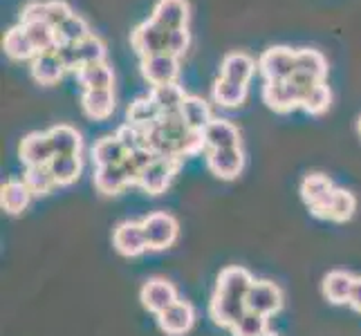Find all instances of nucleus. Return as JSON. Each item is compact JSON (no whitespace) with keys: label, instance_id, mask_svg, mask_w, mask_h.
I'll list each match as a JSON object with an SVG mask.
<instances>
[{"label":"nucleus","instance_id":"obj_22","mask_svg":"<svg viewBox=\"0 0 361 336\" xmlns=\"http://www.w3.org/2000/svg\"><path fill=\"white\" fill-rule=\"evenodd\" d=\"M77 81L83 85V90H113L115 74L113 68L104 61V63L81 66L77 70Z\"/></svg>","mask_w":361,"mask_h":336},{"label":"nucleus","instance_id":"obj_33","mask_svg":"<svg viewBox=\"0 0 361 336\" xmlns=\"http://www.w3.org/2000/svg\"><path fill=\"white\" fill-rule=\"evenodd\" d=\"M25 32H27L30 41L36 49V54L43 52H54L59 45V34L54 27H49L47 23H20Z\"/></svg>","mask_w":361,"mask_h":336},{"label":"nucleus","instance_id":"obj_36","mask_svg":"<svg viewBox=\"0 0 361 336\" xmlns=\"http://www.w3.org/2000/svg\"><path fill=\"white\" fill-rule=\"evenodd\" d=\"M332 104V92L326 83H317L312 90H310L305 97H303V104L301 108L310 115H323Z\"/></svg>","mask_w":361,"mask_h":336},{"label":"nucleus","instance_id":"obj_38","mask_svg":"<svg viewBox=\"0 0 361 336\" xmlns=\"http://www.w3.org/2000/svg\"><path fill=\"white\" fill-rule=\"evenodd\" d=\"M265 332H269L267 330V316L249 312V309L240 316V321L231 328L233 336H260V334H265Z\"/></svg>","mask_w":361,"mask_h":336},{"label":"nucleus","instance_id":"obj_6","mask_svg":"<svg viewBox=\"0 0 361 336\" xmlns=\"http://www.w3.org/2000/svg\"><path fill=\"white\" fill-rule=\"evenodd\" d=\"M332 193H334V186H332L330 178L323 175V173H310V175H305L301 182L303 202L310 206L312 216H317V218L326 216L328 204L332 200Z\"/></svg>","mask_w":361,"mask_h":336},{"label":"nucleus","instance_id":"obj_44","mask_svg":"<svg viewBox=\"0 0 361 336\" xmlns=\"http://www.w3.org/2000/svg\"><path fill=\"white\" fill-rule=\"evenodd\" d=\"M47 16V3H41V0H32L23 7L20 11V23H45Z\"/></svg>","mask_w":361,"mask_h":336},{"label":"nucleus","instance_id":"obj_35","mask_svg":"<svg viewBox=\"0 0 361 336\" xmlns=\"http://www.w3.org/2000/svg\"><path fill=\"white\" fill-rule=\"evenodd\" d=\"M357 211V200L350 191L345 189H334L332 200L328 204V211L323 220H334V222H348Z\"/></svg>","mask_w":361,"mask_h":336},{"label":"nucleus","instance_id":"obj_37","mask_svg":"<svg viewBox=\"0 0 361 336\" xmlns=\"http://www.w3.org/2000/svg\"><path fill=\"white\" fill-rule=\"evenodd\" d=\"M56 34H59V43H81L83 39H88V36H90L92 32H90V27H88V23H85L81 16L72 14V16L56 30Z\"/></svg>","mask_w":361,"mask_h":336},{"label":"nucleus","instance_id":"obj_26","mask_svg":"<svg viewBox=\"0 0 361 336\" xmlns=\"http://www.w3.org/2000/svg\"><path fill=\"white\" fill-rule=\"evenodd\" d=\"M3 49H5V54L9 58H14V61H34L36 56V49L30 41V36L27 32H25L23 25H16V27H11L7 34H5V39H3Z\"/></svg>","mask_w":361,"mask_h":336},{"label":"nucleus","instance_id":"obj_41","mask_svg":"<svg viewBox=\"0 0 361 336\" xmlns=\"http://www.w3.org/2000/svg\"><path fill=\"white\" fill-rule=\"evenodd\" d=\"M54 54L59 56L61 66H63L66 72H74L77 74V70L83 66L81 63V56H79V45L77 43H59Z\"/></svg>","mask_w":361,"mask_h":336},{"label":"nucleus","instance_id":"obj_47","mask_svg":"<svg viewBox=\"0 0 361 336\" xmlns=\"http://www.w3.org/2000/svg\"><path fill=\"white\" fill-rule=\"evenodd\" d=\"M357 128H359V135H361V117H359V123H357Z\"/></svg>","mask_w":361,"mask_h":336},{"label":"nucleus","instance_id":"obj_4","mask_svg":"<svg viewBox=\"0 0 361 336\" xmlns=\"http://www.w3.org/2000/svg\"><path fill=\"white\" fill-rule=\"evenodd\" d=\"M166 34L169 30L159 27L155 20H144L130 32V45L135 49V54L144 58H151L157 54H166Z\"/></svg>","mask_w":361,"mask_h":336},{"label":"nucleus","instance_id":"obj_17","mask_svg":"<svg viewBox=\"0 0 361 336\" xmlns=\"http://www.w3.org/2000/svg\"><path fill=\"white\" fill-rule=\"evenodd\" d=\"M207 151L214 148H240V130L227 119H216L202 130Z\"/></svg>","mask_w":361,"mask_h":336},{"label":"nucleus","instance_id":"obj_15","mask_svg":"<svg viewBox=\"0 0 361 336\" xmlns=\"http://www.w3.org/2000/svg\"><path fill=\"white\" fill-rule=\"evenodd\" d=\"M18 155L25 166H47L54 157L47 132H30L18 146Z\"/></svg>","mask_w":361,"mask_h":336},{"label":"nucleus","instance_id":"obj_40","mask_svg":"<svg viewBox=\"0 0 361 336\" xmlns=\"http://www.w3.org/2000/svg\"><path fill=\"white\" fill-rule=\"evenodd\" d=\"M79 45V56H81V63L83 66H90V63H104L106 61V45L99 36L90 34L88 39H83Z\"/></svg>","mask_w":361,"mask_h":336},{"label":"nucleus","instance_id":"obj_12","mask_svg":"<svg viewBox=\"0 0 361 336\" xmlns=\"http://www.w3.org/2000/svg\"><path fill=\"white\" fill-rule=\"evenodd\" d=\"M142 77L153 85H166V83H178L180 74V58L173 54H157L151 58H144L142 63Z\"/></svg>","mask_w":361,"mask_h":336},{"label":"nucleus","instance_id":"obj_8","mask_svg":"<svg viewBox=\"0 0 361 336\" xmlns=\"http://www.w3.org/2000/svg\"><path fill=\"white\" fill-rule=\"evenodd\" d=\"M140 301L151 314L159 316L164 309H169L173 303H178V290L176 285L169 282L166 278H151L142 285Z\"/></svg>","mask_w":361,"mask_h":336},{"label":"nucleus","instance_id":"obj_5","mask_svg":"<svg viewBox=\"0 0 361 336\" xmlns=\"http://www.w3.org/2000/svg\"><path fill=\"white\" fill-rule=\"evenodd\" d=\"M180 164L182 159L178 157H155L153 164L140 175L137 186L144 189L148 195H161L171 186L176 173L180 170Z\"/></svg>","mask_w":361,"mask_h":336},{"label":"nucleus","instance_id":"obj_46","mask_svg":"<svg viewBox=\"0 0 361 336\" xmlns=\"http://www.w3.org/2000/svg\"><path fill=\"white\" fill-rule=\"evenodd\" d=\"M260 336H279V334H274V332H265V334H260Z\"/></svg>","mask_w":361,"mask_h":336},{"label":"nucleus","instance_id":"obj_13","mask_svg":"<svg viewBox=\"0 0 361 336\" xmlns=\"http://www.w3.org/2000/svg\"><path fill=\"white\" fill-rule=\"evenodd\" d=\"M157 323H159V330L166 336H182L193 328L195 309L191 303L178 301L157 316Z\"/></svg>","mask_w":361,"mask_h":336},{"label":"nucleus","instance_id":"obj_11","mask_svg":"<svg viewBox=\"0 0 361 336\" xmlns=\"http://www.w3.org/2000/svg\"><path fill=\"white\" fill-rule=\"evenodd\" d=\"M113 244L117 249V254L126 256V258L142 256L148 249L144 224L135 222V220H126V222L117 224V229L113 231Z\"/></svg>","mask_w":361,"mask_h":336},{"label":"nucleus","instance_id":"obj_19","mask_svg":"<svg viewBox=\"0 0 361 336\" xmlns=\"http://www.w3.org/2000/svg\"><path fill=\"white\" fill-rule=\"evenodd\" d=\"M34 193L23 180H7L0 186V206L7 211L9 216H18L30 206Z\"/></svg>","mask_w":361,"mask_h":336},{"label":"nucleus","instance_id":"obj_28","mask_svg":"<svg viewBox=\"0 0 361 336\" xmlns=\"http://www.w3.org/2000/svg\"><path fill=\"white\" fill-rule=\"evenodd\" d=\"M49 170H52V175L56 180L59 186H70L79 180L81 175V155H54L49 159Z\"/></svg>","mask_w":361,"mask_h":336},{"label":"nucleus","instance_id":"obj_34","mask_svg":"<svg viewBox=\"0 0 361 336\" xmlns=\"http://www.w3.org/2000/svg\"><path fill=\"white\" fill-rule=\"evenodd\" d=\"M23 182L30 186L34 197L49 195L59 186L54 175H52V170H49V166H25Z\"/></svg>","mask_w":361,"mask_h":336},{"label":"nucleus","instance_id":"obj_2","mask_svg":"<svg viewBox=\"0 0 361 336\" xmlns=\"http://www.w3.org/2000/svg\"><path fill=\"white\" fill-rule=\"evenodd\" d=\"M142 224H144V233H146V244L151 251H164V249L176 244L180 227L171 213L155 211V213L146 216L142 220Z\"/></svg>","mask_w":361,"mask_h":336},{"label":"nucleus","instance_id":"obj_27","mask_svg":"<svg viewBox=\"0 0 361 336\" xmlns=\"http://www.w3.org/2000/svg\"><path fill=\"white\" fill-rule=\"evenodd\" d=\"M66 74L63 66L54 52H43L32 61V77L41 85H54Z\"/></svg>","mask_w":361,"mask_h":336},{"label":"nucleus","instance_id":"obj_18","mask_svg":"<svg viewBox=\"0 0 361 336\" xmlns=\"http://www.w3.org/2000/svg\"><path fill=\"white\" fill-rule=\"evenodd\" d=\"M94 189L102 195H119L123 189L133 186L128 173L123 170L121 164H113V166H97L94 168Z\"/></svg>","mask_w":361,"mask_h":336},{"label":"nucleus","instance_id":"obj_20","mask_svg":"<svg viewBox=\"0 0 361 336\" xmlns=\"http://www.w3.org/2000/svg\"><path fill=\"white\" fill-rule=\"evenodd\" d=\"M83 112L94 121H106L115 112V92L113 90H83L81 94Z\"/></svg>","mask_w":361,"mask_h":336},{"label":"nucleus","instance_id":"obj_31","mask_svg":"<svg viewBox=\"0 0 361 336\" xmlns=\"http://www.w3.org/2000/svg\"><path fill=\"white\" fill-rule=\"evenodd\" d=\"M148 94L153 97V101L161 110V115H169V112H180L184 99H186L184 88L178 83L155 85V88H151V92H148Z\"/></svg>","mask_w":361,"mask_h":336},{"label":"nucleus","instance_id":"obj_16","mask_svg":"<svg viewBox=\"0 0 361 336\" xmlns=\"http://www.w3.org/2000/svg\"><path fill=\"white\" fill-rule=\"evenodd\" d=\"M256 68H258V63L249 54H245V52H229L225 58H222L220 77L227 79V81H233V83H240V85H249Z\"/></svg>","mask_w":361,"mask_h":336},{"label":"nucleus","instance_id":"obj_9","mask_svg":"<svg viewBox=\"0 0 361 336\" xmlns=\"http://www.w3.org/2000/svg\"><path fill=\"white\" fill-rule=\"evenodd\" d=\"M204 153H207V166L218 180L231 182L245 168L243 148H214V151H204Z\"/></svg>","mask_w":361,"mask_h":336},{"label":"nucleus","instance_id":"obj_24","mask_svg":"<svg viewBox=\"0 0 361 336\" xmlns=\"http://www.w3.org/2000/svg\"><path fill=\"white\" fill-rule=\"evenodd\" d=\"M182 112V119L186 123V128L202 132L211 121H214V115H211V108L204 101L202 97H195V94H186L184 104L180 108Z\"/></svg>","mask_w":361,"mask_h":336},{"label":"nucleus","instance_id":"obj_1","mask_svg":"<svg viewBox=\"0 0 361 336\" xmlns=\"http://www.w3.org/2000/svg\"><path fill=\"white\" fill-rule=\"evenodd\" d=\"M254 278L243 267H227L220 271L216 290L209 301V316L220 328L231 330L240 316L247 312V294L252 290Z\"/></svg>","mask_w":361,"mask_h":336},{"label":"nucleus","instance_id":"obj_42","mask_svg":"<svg viewBox=\"0 0 361 336\" xmlns=\"http://www.w3.org/2000/svg\"><path fill=\"white\" fill-rule=\"evenodd\" d=\"M70 16H72V9H70L68 3H63V0H49V3H47L45 23L49 25V27L59 30L61 25H63Z\"/></svg>","mask_w":361,"mask_h":336},{"label":"nucleus","instance_id":"obj_39","mask_svg":"<svg viewBox=\"0 0 361 336\" xmlns=\"http://www.w3.org/2000/svg\"><path fill=\"white\" fill-rule=\"evenodd\" d=\"M115 135L119 137L121 146L126 148V153L140 151V148H148V130H146V128L133 126V123L126 121Z\"/></svg>","mask_w":361,"mask_h":336},{"label":"nucleus","instance_id":"obj_14","mask_svg":"<svg viewBox=\"0 0 361 336\" xmlns=\"http://www.w3.org/2000/svg\"><path fill=\"white\" fill-rule=\"evenodd\" d=\"M151 20L164 30H186L189 25V3L186 0H157Z\"/></svg>","mask_w":361,"mask_h":336},{"label":"nucleus","instance_id":"obj_45","mask_svg":"<svg viewBox=\"0 0 361 336\" xmlns=\"http://www.w3.org/2000/svg\"><path fill=\"white\" fill-rule=\"evenodd\" d=\"M348 305H350L355 312L361 314V276L355 278V285H353V292H350V301H348Z\"/></svg>","mask_w":361,"mask_h":336},{"label":"nucleus","instance_id":"obj_43","mask_svg":"<svg viewBox=\"0 0 361 336\" xmlns=\"http://www.w3.org/2000/svg\"><path fill=\"white\" fill-rule=\"evenodd\" d=\"M189 49V32L186 30H169L166 34V54L173 56H184V52Z\"/></svg>","mask_w":361,"mask_h":336},{"label":"nucleus","instance_id":"obj_25","mask_svg":"<svg viewBox=\"0 0 361 336\" xmlns=\"http://www.w3.org/2000/svg\"><path fill=\"white\" fill-rule=\"evenodd\" d=\"M92 164L97 166H113V164H121L123 157H126V148L121 146L117 135H106L99 142H94L92 146Z\"/></svg>","mask_w":361,"mask_h":336},{"label":"nucleus","instance_id":"obj_21","mask_svg":"<svg viewBox=\"0 0 361 336\" xmlns=\"http://www.w3.org/2000/svg\"><path fill=\"white\" fill-rule=\"evenodd\" d=\"M353 285H355L353 273L334 269V271L328 273L326 278H323V296H326L332 305H343V303L348 305V301H350Z\"/></svg>","mask_w":361,"mask_h":336},{"label":"nucleus","instance_id":"obj_32","mask_svg":"<svg viewBox=\"0 0 361 336\" xmlns=\"http://www.w3.org/2000/svg\"><path fill=\"white\" fill-rule=\"evenodd\" d=\"M245 99H247V85L227 81L222 77L216 79V83H214V101L220 108H238V106L245 104Z\"/></svg>","mask_w":361,"mask_h":336},{"label":"nucleus","instance_id":"obj_10","mask_svg":"<svg viewBox=\"0 0 361 336\" xmlns=\"http://www.w3.org/2000/svg\"><path fill=\"white\" fill-rule=\"evenodd\" d=\"M263 101L274 110V112H292L296 108H301L303 97L298 92L296 85L288 79V81H265L263 88Z\"/></svg>","mask_w":361,"mask_h":336},{"label":"nucleus","instance_id":"obj_30","mask_svg":"<svg viewBox=\"0 0 361 336\" xmlns=\"http://www.w3.org/2000/svg\"><path fill=\"white\" fill-rule=\"evenodd\" d=\"M296 70L323 83L328 77V61L319 49L301 47V49H296Z\"/></svg>","mask_w":361,"mask_h":336},{"label":"nucleus","instance_id":"obj_23","mask_svg":"<svg viewBox=\"0 0 361 336\" xmlns=\"http://www.w3.org/2000/svg\"><path fill=\"white\" fill-rule=\"evenodd\" d=\"M47 137L49 144H52L54 155H81L83 139L77 128L59 123V126H52L47 130Z\"/></svg>","mask_w":361,"mask_h":336},{"label":"nucleus","instance_id":"obj_7","mask_svg":"<svg viewBox=\"0 0 361 336\" xmlns=\"http://www.w3.org/2000/svg\"><path fill=\"white\" fill-rule=\"evenodd\" d=\"M283 307V292L271 280H254L252 290L247 294V309L260 316H274Z\"/></svg>","mask_w":361,"mask_h":336},{"label":"nucleus","instance_id":"obj_3","mask_svg":"<svg viewBox=\"0 0 361 336\" xmlns=\"http://www.w3.org/2000/svg\"><path fill=\"white\" fill-rule=\"evenodd\" d=\"M258 72L265 81H288L296 72V49L290 47H269L258 58Z\"/></svg>","mask_w":361,"mask_h":336},{"label":"nucleus","instance_id":"obj_29","mask_svg":"<svg viewBox=\"0 0 361 336\" xmlns=\"http://www.w3.org/2000/svg\"><path fill=\"white\" fill-rule=\"evenodd\" d=\"M126 117H128V123H133V126H140V128L148 130L161 117V110L153 101V97L146 94V97L135 99V101L128 106Z\"/></svg>","mask_w":361,"mask_h":336}]
</instances>
